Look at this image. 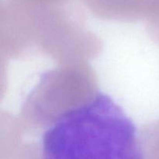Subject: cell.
Returning a JSON list of instances; mask_svg holds the SVG:
<instances>
[{
	"label": "cell",
	"mask_w": 159,
	"mask_h": 159,
	"mask_svg": "<svg viewBox=\"0 0 159 159\" xmlns=\"http://www.w3.org/2000/svg\"><path fill=\"white\" fill-rule=\"evenodd\" d=\"M148 1L152 2L154 7L158 10V12H159V0H148Z\"/></svg>",
	"instance_id": "obj_3"
},
{
	"label": "cell",
	"mask_w": 159,
	"mask_h": 159,
	"mask_svg": "<svg viewBox=\"0 0 159 159\" xmlns=\"http://www.w3.org/2000/svg\"><path fill=\"white\" fill-rule=\"evenodd\" d=\"M41 159H145L136 126L108 95L97 93L59 115L40 140Z\"/></svg>",
	"instance_id": "obj_1"
},
{
	"label": "cell",
	"mask_w": 159,
	"mask_h": 159,
	"mask_svg": "<svg viewBox=\"0 0 159 159\" xmlns=\"http://www.w3.org/2000/svg\"><path fill=\"white\" fill-rule=\"evenodd\" d=\"M93 5L100 4H124V5H138L144 0H88Z\"/></svg>",
	"instance_id": "obj_2"
}]
</instances>
